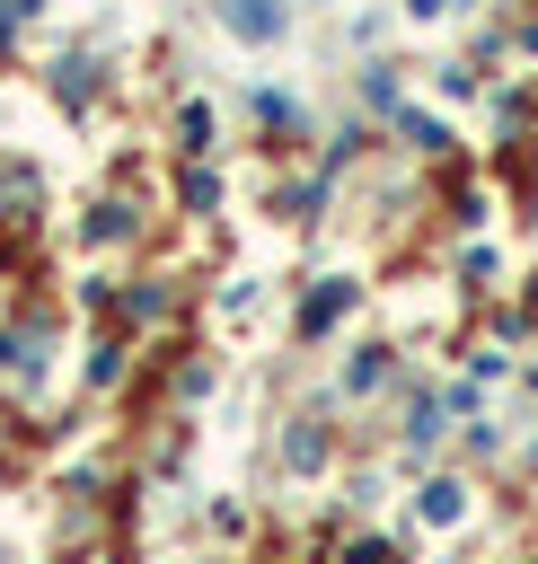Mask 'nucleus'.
<instances>
[{
  "label": "nucleus",
  "instance_id": "1",
  "mask_svg": "<svg viewBox=\"0 0 538 564\" xmlns=\"http://www.w3.org/2000/svg\"><path fill=\"white\" fill-rule=\"evenodd\" d=\"M220 26L247 35V44H273L282 35V0H220Z\"/></svg>",
  "mask_w": 538,
  "mask_h": 564
},
{
  "label": "nucleus",
  "instance_id": "2",
  "mask_svg": "<svg viewBox=\"0 0 538 564\" xmlns=\"http://www.w3.org/2000/svg\"><path fill=\"white\" fill-rule=\"evenodd\" d=\"M423 520H459V485H432L423 494Z\"/></svg>",
  "mask_w": 538,
  "mask_h": 564
},
{
  "label": "nucleus",
  "instance_id": "3",
  "mask_svg": "<svg viewBox=\"0 0 538 564\" xmlns=\"http://www.w3.org/2000/svg\"><path fill=\"white\" fill-rule=\"evenodd\" d=\"M441 9H450V0H415V18H441Z\"/></svg>",
  "mask_w": 538,
  "mask_h": 564
}]
</instances>
